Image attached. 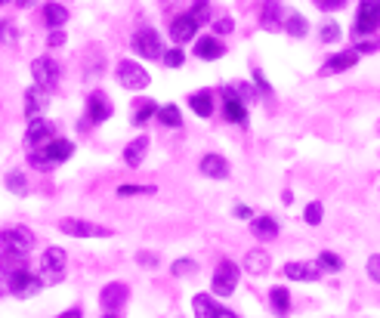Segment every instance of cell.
I'll list each match as a JSON object with an SVG mask.
<instances>
[{
	"mask_svg": "<svg viewBox=\"0 0 380 318\" xmlns=\"http://www.w3.org/2000/svg\"><path fill=\"white\" fill-rule=\"evenodd\" d=\"M158 121L164 127H183V114H179L176 105H161L158 108Z\"/></svg>",
	"mask_w": 380,
	"mask_h": 318,
	"instance_id": "31",
	"label": "cell"
},
{
	"mask_svg": "<svg viewBox=\"0 0 380 318\" xmlns=\"http://www.w3.org/2000/svg\"><path fill=\"white\" fill-rule=\"evenodd\" d=\"M192 13H195L198 22H207V19H211V0H195V10H192Z\"/></svg>",
	"mask_w": 380,
	"mask_h": 318,
	"instance_id": "42",
	"label": "cell"
},
{
	"mask_svg": "<svg viewBox=\"0 0 380 318\" xmlns=\"http://www.w3.org/2000/svg\"><path fill=\"white\" fill-rule=\"evenodd\" d=\"M6 3H10V0H0V6H6Z\"/></svg>",
	"mask_w": 380,
	"mask_h": 318,
	"instance_id": "53",
	"label": "cell"
},
{
	"mask_svg": "<svg viewBox=\"0 0 380 318\" xmlns=\"http://www.w3.org/2000/svg\"><path fill=\"white\" fill-rule=\"evenodd\" d=\"M66 269H68V254L62 248H47L44 257H40V281L44 285H59L66 278Z\"/></svg>",
	"mask_w": 380,
	"mask_h": 318,
	"instance_id": "1",
	"label": "cell"
},
{
	"mask_svg": "<svg viewBox=\"0 0 380 318\" xmlns=\"http://www.w3.org/2000/svg\"><path fill=\"white\" fill-rule=\"evenodd\" d=\"M136 259H139V266H149V269H155V266H158V254H146V250L136 254Z\"/></svg>",
	"mask_w": 380,
	"mask_h": 318,
	"instance_id": "46",
	"label": "cell"
},
{
	"mask_svg": "<svg viewBox=\"0 0 380 318\" xmlns=\"http://www.w3.org/2000/svg\"><path fill=\"white\" fill-rule=\"evenodd\" d=\"M213 294L217 297H229V294H235V287H238V266L223 259V263L217 266V272H213Z\"/></svg>",
	"mask_w": 380,
	"mask_h": 318,
	"instance_id": "5",
	"label": "cell"
},
{
	"mask_svg": "<svg viewBox=\"0 0 380 318\" xmlns=\"http://www.w3.org/2000/svg\"><path fill=\"white\" fill-rule=\"evenodd\" d=\"M220 318H238V315H235V312H226V309H223V312H220Z\"/></svg>",
	"mask_w": 380,
	"mask_h": 318,
	"instance_id": "51",
	"label": "cell"
},
{
	"mask_svg": "<svg viewBox=\"0 0 380 318\" xmlns=\"http://www.w3.org/2000/svg\"><path fill=\"white\" fill-rule=\"evenodd\" d=\"M319 38H321V43H334V40H340V25H337L334 19H328L325 25L319 28Z\"/></svg>",
	"mask_w": 380,
	"mask_h": 318,
	"instance_id": "34",
	"label": "cell"
},
{
	"mask_svg": "<svg viewBox=\"0 0 380 318\" xmlns=\"http://www.w3.org/2000/svg\"><path fill=\"white\" fill-rule=\"evenodd\" d=\"M192 309H195V318H220V303L211 297V294H195V300H192Z\"/></svg>",
	"mask_w": 380,
	"mask_h": 318,
	"instance_id": "18",
	"label": "cell"
},
{
	"mask_svg": "<svg viewBox=\"0 0 380 318\" xmlns=\"http://www.w3.org/2000/svg\"><path fill=\"white\" fill-rule=\"evenodd\" d=\"M189 105H192V112H195L198 118H211V114H213V96H211L207 90L192 93V96H189Z\"/></svg>",
	"mask_w": 380,
	"mask_h": 318,
	"instance_id": "26",
	"label": "cell"
},
{
	"mask_svg": "<svg viewBox=\"0 0 380 318\" xmlns=\"http://www.w3.org/2000/svg\"><path fill=\"white\" fill-rule=\"evenodd\" d=\"M192 272H198V263H195V259L183 257V259H176V263H174V275H192Z\"/></svg>",
	"mask_w": 380,
	"mask_h": 318,
	"instance_id": "37",
	"label": "cell"
},
{
	"mask_svg": "<svg viewBox=\"0 0 380 318\" xmlns=\"http://www.w3.org/2000/svg\"><path fill=\"white\" fill-rule=\"evenodd\" d=\"M315 263H319V269H321V272H340V269H343V259L337 257V254H331V250L319 254V259H315Z\"/></svg>",
	"mask_w": 380,
	"mask_h": 318,
	"instance_id": "33",
	"label": "cell"
},
{
	"mask_svg": "<svg viewBox=\"0 0 380 318\" xmlns=\"http://www.w3.org/2000/svg\"><path fill=\"white\" fill-rule=\"evenodd\" d=\"M44 108H50V90H44L40 84L28 86L25 90V114L28 118H38Z\"/></svg>",
	"mask_w": 380,
	"mask_h": 318,
	"instance_id": "14",
	"label": "cell"
},
{
	"mask_svg": "<svg viewBox=\"0 0 380 318\" xmlns=\"http://www.w3.org/2000/svg\"><path fill=\"white\" fill-rule=\"evenodd\" d=\"M202 173L211 179H226L229 176V164L223 155H204L202 158Z\"/></svg>",
	"mask_w": 380,
	"mask_h": 318,
	"instance_id": "20",
	"label": "cell"
},
{
	"mask_svg": "<svg viewBox=\"0 0 380 318\" xmlns=\"http://www.w3.org/2000/svg\"><path fill=\"white\" fill-rule=\"evenodd\" d=\"M254 81L260 86V93H272V86L266 84V77H263V71H254Z\"/></svg>",
	"mask_w": 380,
	"mask_h": 318,
	"instance_id": "47",
	"label": "cell"
},
{
	"mask_svg": "<svg viewBox=\"0 0 380 318\" xmlns=\"http://www.w3.org/2000/svg\"><path fill=\"white\" fill-rule=\"evenodd\" d=\"M114 75H118V81L124 90H146L149 86V71L133 59H121L118 68H114Z\"/></svg>",
	"mask_w": 380,
	"mask_h": 318,
	"instance_id": "4",
	"label": "cell"
},
{
	"mask_svg": "<svg viewBox=\"0 0 380 318\" xmlns=\"http://www.w3.org/2000/svg\"><path fill=\"white\" fill-rule=\"evenodd\" d=\"M315 6H319L321 13H337V10H343L347 6V0H312Z\"/></svg>",
	"mask_w": 380,
	"mask_h": 318,
	"instance_id": "40",
	"label": "cell"
},
{
	"mask_svg": "<svg viewBox=\"0 0 380 318\" xmlns=\"http://www.w3.org/2000/svg\"><path fill=\"white\" fill-rule=\"evenodd\" d=\"M47 43H50V47H62V43H66V31L53 28V31H50V38H47Z\"/></svg>",
	"mask_w": 380,
	"mask_h": 318,
	"instance_id": "44",
	"label": "cell"
},
{
	"mask_svg": "<svg viewBox=\"0 0 380 318\" xmlns=\"http://www.w3.org/2000/svg\"><path fill=\"white\" fill-rule=\"evenodd\" d=\"M269 263H272L269 254H266V250H260V248L248 250V257H245V269L250 272V275H263V272L269 269Z\"/></svg>",
	"mask_w": 380,
	"mask_h": 318,
	"instance_id": "25",
	"label": "cell"
},
{
	"mask_svg": "<svg viewBox=\"0 0 380 318\" xmlns=\"http://www.w3.org/2000/svg\"><path fill=\"white\" fill-rule=\"evenodd\" d=\"M269 300H272V309H275L278 315H288L291 312V294H288V287H272Z\"/></svg>",
	"mask_w": 380,
	"mask_h": 318,
	"instance_id": "30",
	"label": "cell"
},
{
	"mask_svg": "<svg viewBox=\"0 0 380 318\" xmlns=\"http://www.w3.org/2000/svg\"><path fill=\"white\" fill-rule=\"evenodd\" d=\"M198 25H202V22L195 19V13H179V16L170 19V38H174L176 43L192 40L198 34Z\"/></svg>",
	"mask_w": 380,
	"mask_h": 318,
	"instance_id": "10",
	"label": "cell"
},
{
	"mask_svg": "<svg viewBox=\"0 0 380 318\" xmlns=\"http://www.w3.org/2000/svg\"><path fill=\"white\" fill-rule=\"evenodd\" d=\"M223 118L229 124H248V105L235 96H226L223 99Z\"/></svg>",
	"mask_w": 380,
	"mask_h": 318,
	"instance_id": "19",
	"label": "cell"
},
{
	"mask_svg": "<svg viewBox=\"0 0 380 318\" xmlns=\"http://www.w3.org/2000/svg\"><path fill=\"white\" fill-rule=\"evenodd\" d=\"M112 118V99L105 93H90L87 96V124H102Z\"/></svg>",
	"mask_w": 380,
	"mask_h": 318,
	"instance_id": "11",
	"label": "cell"
},
{
	"mask_svg": "<svg viewBox=\"0 0 380 318\" xmlns=\"http://www.w3.org/2000/svg\"><path fill=\"white\" fill-rule=\"evenodd\" d=\"M213 28H217V34H229V31H232V19H229V16H223V19H217V22H213Z\"/></svg>",
	"mask_w": 380,
	"mask_h": 318,
	"instance_id": "45",
	"label": "cell"
},
{
	"mask_svg": "<svg viewBox=\"0 0 380 318\" xmlns=\"http://www.w3.org/2000/svg\"><path fill=\"white\" fill-rule=\"evenodd\" d=\"M321 216H325V207H321L319 201H312V204H306V213H303V220L310 222V226H319V222H321Z\"/></svg>",
	"mask_w": 380,
	"mask_h": 318,
	"instance_id": "35",
	"label": "cell"
},
{
	"mask_svg": "<svg viewBox=\"0 0 380 318\" xmlns=\"http://www.w3.org/2000/svg\"><path fill=\"white\" fill-rule=\"evenodd\" d=\"M368 275H371V281H377L380 285V254H374L368 259Z\"/></svg>",
	"mask_w": 380,
	"mask_h": 318,
	"instance_id": "43",
	"label": "cell"
},
{
	"mask_svg": "<svg viewBox=\"0 0 380 318\" xmlns=\"http://www.w3.org/2000/svg\"><path fill=\"white\" fill-rule=\"evenodd\" d=\"M105 318H118V315H105Z\"/></svg>",
	"mask_w": 380,
	"mask_h": 318,
	"instance_id": "54",
	"label": "cell"
},
{
	"mask_svg": "<svg viewBox=\"0 0 380 318\" xmlns=\"http://www.w3.org/2000/svg\"><path fill=\"white\" fill-rule=\"evenodd\" d=\"M6 189H10L13 195H25L28 192V179L22 170H10L6 173Z\"/></svg>",
	"mask_w": 380,
	"mask_h": 318,
	"instance_id": "32",
	"label": "cell"
},
{
	"mask_svg": "<svg viewBox=\"0 0 380 318\" xmlns=\"http://www.w3.org/2000/svg\"><path fill=\"white\" fill-rule=\"evenodd\" d=\"M44 151H47V158H50L53 164H62V161H68V158H71L75 146H71L68 139H50L47 146H44Z\"/></svg>",
	"mask_w": 380,
	"mask_h": 318,
	"instance_id": "24",
	"label": "cell"
},
{
	"mask_svg": "<svg viewBox=\"0 0 380 318\" xmlns=\"http://www.w3.org/2000/svg\"><path fill=\"white\" fill-rule=\"evenodd\" d=\"M161 59H164V65H167V68H179L185 56H183V50H179V47H174V50H167V53H164Z\"/></svg>",
	"mask_w": 380,
	"mask_h": 318,
	"instance_id": "39",
	"label": "cell"
},
{
	"mask_svg": "<svg viewBox=\"0 0 380 318\" xmlns=\"http://www.w3.org/2000/svg\"><path fill=\"white\" fill-rule=\"evenodd\" d=\"M146 151H149V136H136L130 146L124 149V164L127 167H139L142 158H146Z\"/></svg>",
	"mask_w": 380,
	"mask_h": 318,
	"instance_id": "21",
	"label": "cell"
},
{
	"mask_svg": "<svg viewBox=\"0 0 380 318\" xmlns=\"http://www.w3.org/2000/svg\"><path fill=\"white\" fill-rule=\"evenodd\" d=\"M223 53H226L223 40H217V38H198L195 40V56H198V59L213 62V59H220Z\"/></svg>",
	"mask_w": 380,
	"mask_h": 318,
	"instance_id": "17",
	"label": "cell"
},
{
	"mask_svg": "<svg viewBox=\"0 0 380 318\" xmlns=\"http://www.w3.org/2000/svg\"><path fill=\"white\" fill-rule=\"evenodd\" d=\"M158 108H161V105H158L155 99H139V103L133 105V118H130V121H133L136 127L149 124L152 118H158Z\"/></svg>",
	"mask_w": 380,
	"mask_h": 318,
	"instance_id": "22",
	"label": "cell"
},
{
	"mask_svg": "<svg viewBox=\"0 0 380 318\" xmlns=\"http://www.w3.org/2000/svg\"><path fill=\"white\" fill-rule=\"evenodd\" d=\"M16 3H19V6H22V10H28V6H31V3H34V0H16Z\"/></svg>",
	"mask_w": 380,
	"mask_h": 318,
	"instance_id": "50",
	"label": "cell"
},
{
	"mask_svg": "<svg viewBox=\"0 0 380 318\" xmlns=\"http://www.w3.org/2000/svg\"><path fill=\"white\" fill-rule=\"evenodd\" d=\"M235 216H238V220H250V216H254V211H250V207H245V204H238V207H235Z\"/></svg>",
	"mask_w": 380,
	"mask_h": 318,
	"instance_id": "48",
	"label": "cell"
},
{
	"mask_svg": "<svg viewBox=\"0 0 380 318\" xmlns=\"http://www.w3.org/2000/svg\"><path fill=\"white\" fill-rule=\"evenodd\" d=\"M31 75H34V84H40L44 90H56L62 71H59V62H53L50 56H40V59L31 62Z\"/></svg>",
	"mask_w": 380,
	"mask_h": 318,
	"instance_id": "6",
	"label": "cell"
},
{
	"mask_svg": "<svg viewBox=\"0 0 380 318\" xmlns=\"http://www.w3.org/2000/svg\"><path fill=\"white\" fill-rule=\"evenodd\" d=\"M133 50L142 56V59H161V56H164L161 38H158L155 28H142V31H136V38H133Z\"/></svg>",
	"mask_w": 380,
	"mask_h": 318,
	"instance_id": "8",
	"label": "cell"
},
{
	"mask_svg": "<svg viewBox=\"0 0 380 318\" xmlns=\"http://www.w3.org/2000/svg\"><path fill=\"white\" fill-rule=\"evenodd\" d=\"M31 248H34L31 229L16 226V229H3V232H0V250H3V254L28 257V250H31Z\"/></svg>",
	"mask_w": 380,
	"mask_h": 318,
	"instance_id": "3",
	"label": "cell"
},
{
	"mask_svg": "<svg viewBox=\"0 0 380 318\" xmlns=\"http://www.w3.org/2000/svg\"><path fill=\"white\" fill-rule=\"evenodd\" d=\"M28 161H31L38 170H50V167H53V161L47 158L44 149H31V158H28Z\"/></svg>",
	"mask_w": 380,
	"mask_h": 318,
	"instance_id": "38",
	"label": "cell"
},
{
	"mask_svg": "<svg viewBox=\"0 0 380 318\" xmlns=\"http://www.w3.org/2000/svg\"><path fill=\"white\" fill-rule=\"evenodd\" d=\"M25 139H28V146L31 149H40V146H47L50 139H53V124H50L47 118H31L28 121V130H25Z\"/></svg>",
	"mask_w": 380,
	"mask_h": 318,
	"instance_id": "12",
	"label": "cell"
},
{
	"mask_svg": "<svg viewBox=\"0 0 380 318\" xmlns=\"http://www.w3.org/2000/svg\"><path fill=\"white\" fill-rule=\"evenodd\" d=\"M374 6H377V13H380V0H374Z\"/></svg>",
	"mask_w": 380,
	"mask_h": 318,
	"instance_id": "52",
	"label": "cell"
},
{
	"mask_svg": "<svg viewBox=\"0 0 380 318\" xmlns=\"http://www.w3.org/2000/svg\"><path fill=\"white\" fill-rule=\"evenodd\" d=\"M0 40L3 43H16L19 40V31L10 25V22H0Z\"/></svg>",
	"mask_w": 380,
	"mask_h": 318,
	"instance_id": "41",
	"label": "cell"
},
{
	"mask_svg": "<svg viewBox=\"0 0 380 318\" xmlns=\"http://www.w3.org/2000/svg\"><path fill=\"white\" fill-rule=\"evenodd\" d=\"M121 198H133V195H155V186H118Z\"/></svg>",
	"mask_w": 380,
	"mask_h": 318,
	"instance_id": "36",
	"label": "cell"
},
{
	"mask_svg": "<svg viewBox=\"0 0 380 318\" xmlns=\"http://www.w3.org/2000/svg\"><path fill=\"white\" fill-rule=\"evenodd\" d=\"M358 62V50H343V53L331 56L325 65H321V75H340V71H349Z\"/></svg>",
	"mask_w": 380,
	"mask_h": 318,
	"instance_id": "15",
	"label": "cell"
},
{
	"mask_svg": "<svg viewBox=\"0 0 380 318\" xmlns=\"http://www.w3.org/2000/svg\"><path fill=\"white\" fill-rule=\"evenodd\" d=\"M377 28H380V13H377L374 0H362V3H358V13H356L353 34L356 38H365V34L377 31Z\"/></svg>",
	"mask_w": 380,
	"mask_h": 318,
	"instance_id": "7",
	"label": "cell"
},
{
	"mask_svg": "<svg viewBox=\"0 0 380 318\" xmlns=\"http://www.w3.org/2000/svg\"><path fill=\"white\" fill-rule=\"evenodd\" d=\"M44 22L50 28H62L68 22V10L62 3H47L44 6Z\"/></svg>",
	"mask_w": 380,
	"mask_h": 318,
	"instance_id": "29",
	"label": "cell"
},
{
	"mask_svg": "<svg viewBox=\"0 0 380 318\" xmlns=\"http://www.w3.org/2000/svg\"><path fill=\"white\" fill-rule=\"evenodd\" d=\"M59 318H81V309H68V312H62Z\"/></svg>",
	"mask_w": 380,
	"mask_h": 318,
	"instance_id": "49",
	"label": "cell"
},
{
	"mask_svg": "<svg viewBox=\"0 0 380 318\" xmlns=\"http://www.w3.org/2000/svg\"><path fill=\"white\" fill-rule=\"evenodd\" d=\"M250 229H254V235L263 238V241L278 235V222L272 220V216H254V220H250Z\"/></svg>",
	"mask_w": 380,
	"mask_h": 318,
	"instance_id": "27",
	"label": "cell"
},
{
	"mask_svg": "<svg viewBox=\"0 0 380 318\" xmlns=\"http://www.w3.org/2000/svg\"><path fill=\"white\" fill-rule=\"evenodd\" d=\"M130 297V291H127V285H121V281H112L109 287H102V294H99V303H102L105 312H114V309H121Z\"/></svg>",
	"mask_w": 380,
	"mask_h": 318,
	"instance_id": "13",
	"label": "cell"
},
{
	"mask_svg": "<svg viewBox=\"0 0 380 318\" xmlns=\"http://www.w3.org/2000/svg\"><path fill=\"white\" fill-rule=\"evenodd\" d=\"M6 285H10V294H13V297L28 300V297H38L40 287H44V281H40V275L28 272L25 266H19V269H13L10 275H6Z\"/></svg>",
	"mask_w": 380,
	"mask_h": 318,
	"instance_id": "2",
	"label": "cell"
},
{
	"mask_svg": "<svg viewBox=\"0 0 380 318\" xmlns=\"http://www.w3.org/2000/svg\"><path fill=\"white\" fill-rule=\"evenodd\" d=\"M59 229L71 238H109L112 235V229L96 226V222H87V220H59Z\"/></svg>",
	"mask_w": 380,
	"mask_h": 318,
	"instance_id": "9",
	"label": "cell"
},
{
	"mask_svg": "<svg viewBox=\"0 0 380 318\" xmlns=\"http://www.w3.org/2000/svg\"><path fill=\"white\" fill-rule=\"evenodd\" d=\"M284 31L291 38H306L310 34V22L300 16V13H284Z\"/></svg>",
	"mask_w": 380,
	"mask_h": 318,
	"instance_id": "28",
	"label": "cell"
},
{
	"mask_svg": "<svg viewBox=\"0 0 380 318\" xmlns=\"http://www.w3.org/2000/svg\"><path fill=\"white\" fill-rule=\"evenodd\" d=\"M260 25L266 28V31H278V28H284V22H282V6H278V0H266Z\"/></svg>",
	"mask_w": 380,
	"mask_h": 318,
	"instance_id": "23",
	"label": "cell"
},
{
	"mask_svg": "<svg viewBox=\"0 0 380 318\" xmlns=\"http://www.w3.org/2000/svg\"><path fill=\"white\" fill-rule=\"evenodd\" d=\"M284 275L294 281H315L321 275V269H319V263H303V259H297V263L284 266Z\"/></svg>",
	"mask_w": 380,
	"mask_h": 318,
	"instance_id": "16",
	"label": "cell"
}]
</instances>
